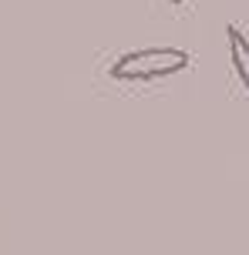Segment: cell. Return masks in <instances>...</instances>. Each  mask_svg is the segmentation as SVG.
<instances>
[{
  "mask_svg": "<svg viewBox=\"0 0 249 255\" xmlns=\"http://www.w3.org/2000/svg\"><path fill=\"white\" fill-rule=\"evenodd\" d=\"M192 64V54L182 47H142V51H128L111 64V77L115 81H158V77L182 74Z\"/></svg>",
  "mask_w": 249,
  "mask_h": 255,
  "instance_id": "cell-1",
  "label": "cell"
},
{
  "mask_svg": "<svg viewBox=\"0 0 249 255\" xmlns=\"http://www.w3.org/2000/svg\"><path fill=\"white\" fill-rule=\"evenodd\" d=\"M226 37H229V61H233V71H236L243 91L249 94V40L236 24L226 27Z\"/></svg>",
  "mask_w": 249,
  "mask_h": 255,
  "instance_id": "cell-2",
  "label": "cell"
},
{
  "mask_svg": "<svg viewBox=\"0 0 249 255\" xmlns=\"http://www.w3.org/2000/svg\"><path fill=\"white\" fill-rule=\"evenodd\" d=\"M172 3H185V0H172Z\"/></svg>",
  "mask_w": 249,
  "mask_h": 255,
  "instance_id": "cell-3",
  "label": "cell"
}]
</instances>
